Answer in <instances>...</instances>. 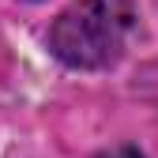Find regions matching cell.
Segmentation results:
<instances>
[{"instance_id":"obj_1","label":"cell","mask_w":158,"mask_h":158,"mask_svg":"<svg viewBox=\"0 0 158 158\" xmlns=\"http://www.w3.org/2000/svg\"><path fill=\"white\" fill-rule=\"evenodd\" d=\"M132 19V0H75L56 15L49 49L68 68H106L121 56Z\"/></svg>"},{"instance_id":"obj_2","label":"cell","mask_w":158,"mask_h":158,"mask_svg":"<svg viewBox=\"0 0 158 158\" xmlns=\"http://www.w3.org/2000/svg\"><path fill=\"white\" fill-rule=\"evenodd\" d=\"M98 158H143V154L132 151V147H113V151H102Z\"/></svg>"}]
</instances>
